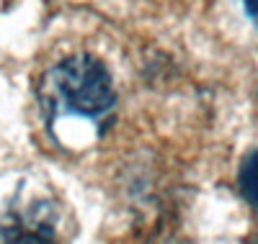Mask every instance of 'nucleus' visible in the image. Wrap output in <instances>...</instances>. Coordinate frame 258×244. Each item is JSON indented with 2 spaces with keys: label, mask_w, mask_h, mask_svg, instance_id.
Wrapping results in <instances>:
<instances>
[{
  "label": "nucleus",
  "mask_w": 258,
  "mask_h": 244,
  "mask_svg": "<svg viewBox=\"0 0 258 244\" xmlns=\"http://www.w3.org/2000/svg\"><path fill=\"white\" fill-rule=\"evenodd\" d=\"M0 244H59V213L52 201L13 203L0 218Z\"/></svg>",
  "instance_id": "f03ea898"
},
{
  "label": "nucleus",
  "mask_w": 258,
  "mask_h": 244,
  "mask_svg": "<svg viewBox=\"0 0 258 244\" xmlns=\"http://www.w3.org/2000/svg\"><path fill=\"white\" fill-rule=\"evenodd\" d=\"M238 185H240L243 198L258 211V149L250 152L243 160V167H240V175H238Z\"/></svg>",
  "instance_id": "7ed1b4c3"
},
{
  "label": "nucleus",
  "mask_w": 258,
  "mask_h": 244,
  "mask_svg": "<svg viewBox=\"0 0 258 244\" xmlns=\"http://www.w3.org/2000/svg\"><path fill=\"white\" fill-rule=\"evenodd\" d=\"M250 244H258V239H253V241H250Z\"/></svg>",
  "instance_id": "39448f33"
},
{
  "label": "nucleus",
  "mask_w": 258,
  "mask_h": 244,
  "mask_svg": "<svg viewBox=\"0 0 258 244\" xmlns=\"http://www.w3.org/2000/svg\"><path fill=\"white\" fill-rule=\"evenodd\" d=\"M36 98L49 121L85 118L103 131L114 118L116 93L103 62L88 54L68 57L41 75Z\"/></svg>",
  "instance_id": "f257e3e1"
},
{
  "label": "nucleus",
  "mask_w": 258,
  "mask_h": 244,
  "mask_svg": "<svg viewBox=\"0 0 258 244\" xmlns=\"http://www.w3.org/2000/svg\"><path fill=\"white\" fill-rule=\"evenodd\" d=\"M243 3H245V11H248L250 21L258 26V0H243Z\"/></svg>",
  "instance_id": "20e7f679"
}]
</instances>
